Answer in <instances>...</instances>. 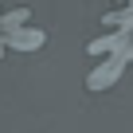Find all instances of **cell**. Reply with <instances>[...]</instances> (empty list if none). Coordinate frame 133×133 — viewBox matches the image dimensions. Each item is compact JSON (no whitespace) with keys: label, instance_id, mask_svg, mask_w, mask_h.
Segmentation results:
<instances>
[{"label":"cell","instance_id":"1","mask_svg":"<svg viewBox=\"0 0 133 133\" xmlns=\"http://www.w3.org/2000/svg\"><path fill=\"white\" fill-rule=\"evenodd\" d=\"M125 55H110V59H102L98 66H94V71L86 75V90H110L121 75H125Z\"/></svg>","mask_w":133,"mask_h":133},{"label":"cell","instance_id":"2","mask_svg":"<svg viewBox=\"0 0 133 133\" xmlns=\"http://www.w3.org/2000/svg\"><path fill=\"white\" fill-rule=\"evenodd\" d=\"M0 39H4V47H16V51H39L47 43V31H39V28H16L8 35H0Z\"/></svg>","mask_w":133,"mask_h":133}]
</instances>
